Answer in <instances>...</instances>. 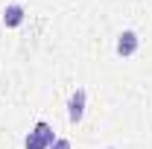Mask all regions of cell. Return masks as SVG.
Here are the masks:
<instances>
[{"label":"cell","instance_id":"277c9868","mask_svg":"<svg viewBox=\"0 0 152 149\" xmlns=\"http://www.w3.org/2000/svg\"><path fill=\"white\" fill-rule=\"evenodd\" d=\"M23 20H26L23 3H6V9H3V26L6 29H18V26H23Z\"/></svg>","mask_w":152,"mask_h":149},{"label":"cell","instance_id":"6da1fadb","mask_svg":"<svg viewBox=\"0 0 152 149\" xmlns=\"http://www.w3.org/2000/svg\"><path fill=\"white\" fill-rule=\"evenodd\" d=\"M56 137H58V134L53 131V126H50L47 120H38L35 126L26 131V137H23V149H50Z\"/></svg>","mask_w":152,"mask_h":149},{"label":"cell","instance_id":"8992f818","mask_svg":"<svg viewBox=\"0 0 152 149\" xmlns=\"http://www.w3.org/2000/svg\"><path fill=\"white\" fill-rule=\"evenodd\" d=\"M105 149H117V146H105Z\"/></svg>","mask_w":152,"mask_h":149},{"label":"cell","instance_id":"5b68a950","mask_svg":"<svg viewBox=\"0 0 152 149\" xmlns=\"http://www.w3.org/2000/svg\"><path fill=\"white\" fill-rule=\"evenodd\" d=\"M50 149H73V143H70L67 137H56V140H53V146H50Z\"/></svg>","mask_w":152,"mask_h":149},{"label":"cell","instance_id":"7a4b0ae2","mask_svg":"<svg viewBox=\"0 0 152 149\" xmlns=\"http://www.w3.org/2000/svg\"><path fill=\"white\" fill-rule=\"evenodd\" d=\"M85 108H88V91L85 88H76L67 99V123L70 126H79L82 117H85Z\"/></svg>","mask_w":152,"mask_h":149},{"label":"cell","instance_id":"3957f363","mask_svg":"<svg viewBox=\"0 0 152 149\" xmlns=\"http://www.w3.org/2000/svg\"><path fill=\"white\" fill-rule=\"evenodd\" d=\"M137 50H140V35H137L134 29H123V32L117 35V41H114V53L120 58H132Z\"/></svg>","mask_w":152,"mask_h":149}]
</instances>
